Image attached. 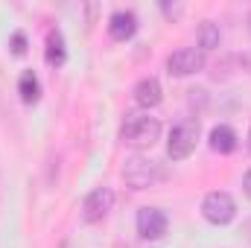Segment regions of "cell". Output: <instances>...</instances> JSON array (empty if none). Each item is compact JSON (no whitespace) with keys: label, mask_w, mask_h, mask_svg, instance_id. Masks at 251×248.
<instances>
[{"label":"cell","mask_w":251,"mask_h":248,"mask_svg":"<svg viewBox=\"0 0 251 248\" xmlns=\"http://www.w3.org/2000/svg\"><path fill=\"white\" fill-rule=\"evenodd\" d=\"M114 201H117V196H114L111 187H94V190L85 196V201H82V219H85L88 225L102 222V219L114 210Z\"/></svg>","instance_id":"obj_6"},{"label":"cell","mask_w":251,"mask_h":248,"mask_svg":"<svg viewBox=\"0 0 251 248\" xmlns=\"http://www.w3.org/2000/svg\"><path fill=\"white\" fill-rule=\"evenodd\" d=\"M44 59L50 67H62L67 62V47H64V35L59 26H53L47 32V47H44Z\"/></svg>","instance_id":"obj_10"},{"label":"cell","mask_w":251,"mask_h":248,"mask_svg":"<svg viewBox=\"0 0 251 248\" xmlns=\"http://www.w3.org/2000/svg\"><path fill=\"white\" fill-rule=\"evenodd\" d=\"M131 97H134V102H137L140 111H149V108L161 105V99H164V88H161V82H158L155 76H143V79L134 85Z\"/></svg>","instance_id":"obj_8"},{"label":"cell","mask_w":251,"mask_h":248,"mask_svg":"<svg viewBox=\"0 0 251 248\" xmlns=\"http://www.w3.org/2000/svg\"><path fill=\"white\" fill-rule=\"evenodd\" d=\"M167 231H170V219H167V213L161 207H140L137 210V234H140V240L155 243V240H164Z\"/></svg>","instance_id":"obj_7"},{"label":"cell","mask_w":251,"mask_h":248,"mask_svg":"<svg viewBox=\"0 0 251 248\" xmlns=\"http://www.w3.org/2000/svg\"><path fill=\"white\" fill-rule=\"evenodd\" d=\"M249 152H251V131H249Z\"/></svg>","instance_id":"obj_18"},{"label":"cell","mask_w":251,"mask_h":248,"mask_svg":"<svg viewBox=\"0 0 251 248\" xmlns=\"http://www.w3.org/2000/svg\"><path fill=\"white\" fill-rule=\"evenodd\" d=\"M9 50H12V56H26V35L24 32H12Z\"/></svg>","instance_id":"obj_14"},{"label":"cell","mask_w":251,"mask_h":248,"mask_svg":"<svg viewBox=\"0 0 251 248\" xmlns=\"http://www.w3.org/2000/svg\"><path fill=\"white\" fill-rule=\"evenodd\" d=\"M243 231H246V237H249V240H251V219H249V222H246V225H243Z\"/></svg>","instance_id":"obj_17"},{"label":"cell","mask_w":251,"mask_h":248,"mask_svg":"<svg viewBox=\"0 0 251 248\" xmlns=\"http://www.w3.org/2000/svg\"><path fill=\"white\" fill-rule=\"evenodd\" d=\"M199 143V120H181L170 128L167 137V158L170 161H187Z\"/></svg>","instance_id":"obj_3"},{"label":"cell","mask_w":251,"mask_h":248,"mask_svg":"<svg viewBox=\"0 0 251 248\" xmlns=\"http://www.w3.org/2000/svg\"><path fill=\"white\" fill-rule=\"evenodd\" d=\"M161 137V120L149 111H128L120 125V140L131 149H149Z\"/></svg>","instance_id":"obj_1"},{"label":"cell","mask_w":251,"mask_h":248,"mask_svg":"<svg viewBox=\"0 0 251 248\" xmlns=\"http://www.w3.org/2000/svg\"><path fill=\"white\" fill-rule=\"evenodd\" d=\"M243 193H246V196L251 198V170L246 173V175H243Z\"/></svg>","instance_id":"obj_16"},{"label":"cell","mask_w":251,"mask_h":248,"mask_svg":"<svg viewBox=\"0 0 251 248\" xmlns=\"http://www.w3.org/2000/svg\"><path fill=\"white\" fill-rule=\"evenodd\" d=\"M167 178V170L158 164V161H149L143 155H134V158H126L123 164V181L131 190H149V187H158Z\"/></svg>","instance_id":"obj_2"},{"label":"cell","mask_w":251,"mask_h":248,"mask_svg":"<svg viewBox=\"0 0 251 248\" xmlns=\"http://www.w3.org/2000/svg\"><path fill=\"white\" fill-rule=\"evenodd\" d=\"M219 24H213V21H204L201 26H199V50H216L219 47Z\"/></svg>","instance_id":"obj_13"},{"label":"cell","mask_w":251,"mask_h":248,"mask_svg":"<svg viewBox=\"0 0 251 248\" xmlns=\"http://www.w3.org/2000/svg\"><path fill=\"white\" fill-rule=\"evenodd\" d=\"M18 94H21V102L24 105H35L41 99V82L32 70H24L21 79H18Z\"/></svg>","instance_id":"obj_12"},{"label":"cell","mask_w":251,"mask_h":248,"mask_svg":"<svg viewBox=\"0 0 251 248\" xmlns=\"http://www.w3.org/2000/svg\"><path fill=\"white\" fill-rule=\"evenodd\" d=\"M137 32V15L134 12H114L108 18V35L114 41H131Z\"/></svg>","instance_id":"obj_9"},{"label":"cell","mask_w":251,"mask_h":248,"mask_svg":"<svg viewBox=\"0 0 251 248\" xmlns=\"http://www.w3.org/2000/svg\"><path fill=\"white\" fill-rule=\"evenodd\" d=\"M204 50L199 47H181L176 53L167 56V73L176 76V79H187V76H196L199 70H204Z\"/></svg>","instance_id":"obj_5"},{"label":"cell","mask_w":251,"mask_h":248,"mask_svg":"<svg viewBox=\"0 0 251 248\" xmlns=\"http://www.w3.org/2000/svg\"><path fill=\"white\" fill-rule=\"evenodd\" d=\"M161 9H164V15H170V18L181 15V6H170V3H161Z\"/></svg>","instance_id":"obj_15"},{"label":"cell","mask_w":251,"mask_h":248,"mask_svg":"<svg viewBox=\"0 0 251 248\" xmlns=\"http://www.w3.org/2000/svg\"><path fill=\"white\" fill-rule=\"evenodd\" d=\"M201 216L210 225H231L237 219V201L225 190H213L201 198Z\"/></svg>","instance_id":"obj_4"},{"label":"cell","mask_w":251,"mask_h":248,"mask_svg":"<svg viewBox=\"0 0 251 248\" xmlns=\"http://www.w3.org/2000/svg\"><path fill=\"white\" fill-rule=\"evenodd\" d=\"M237 146H240V137H237V131H234L231 125H216V128L210 131V149H213V152L231 155Z\"/></svg>","instance_id":"obj_11"}]
</instances>
